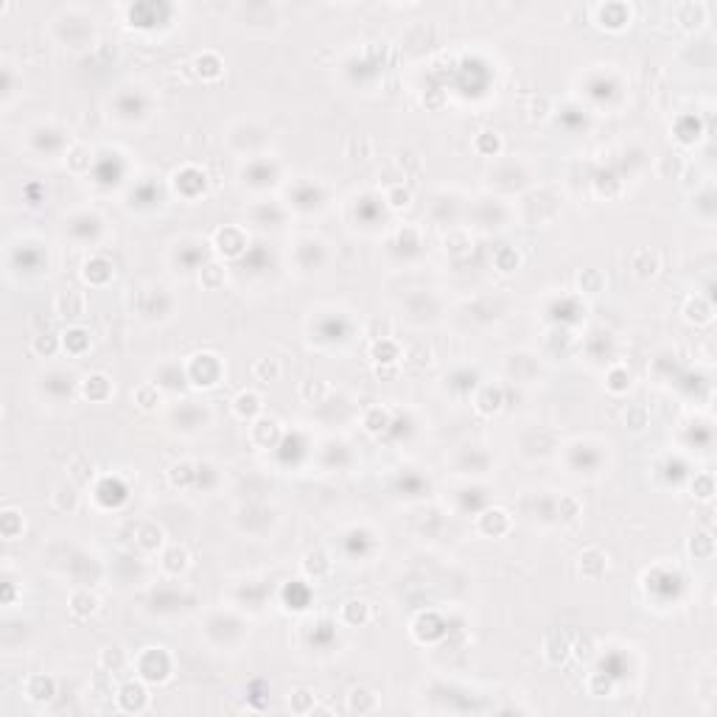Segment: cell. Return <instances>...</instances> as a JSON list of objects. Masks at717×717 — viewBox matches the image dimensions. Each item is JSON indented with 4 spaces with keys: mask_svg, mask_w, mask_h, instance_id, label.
Here are the masks:
<instances>
[{
    "mask_svg": "<svg viewBox=\"0 0 717 717\" xmlns=\"http://www.w3.org/2000/svg\"><path fill=\"white\" fill-rule=\"evenodd\" d=\"M185 376L193 387H216L224 376V361L216 354H196L185 367Z\"/></svg>",
    "mask_w": 717,
    "mask_h": 717,
    "instance_id": "1",
    "label": "cell"
},
{
    "mask_svg": "<svg viewBox=\"0 0 717 717\" xmlns=\"http://www.w3.org/2000/svg\"><path fill=\"white\" fill-rule=\"evenodd\" d=\"M163 653H166V647H143V653L132 662L143 681H166L171 675V659H166L163 664L157 662Z\"/></svg>",
    "mask_w": 717,
    "mask_h": 717,
    "instance_id": "2",
    "label": "cell"
},
{
    "mask_svg": "<svg viewBox=\"0 0 717 717\" xmlns=\"http://www.w3.org/2000/svg\"><path fill=\"white\" fill-rule=\"evenodd\" d=\"M672 17L684 31H703L709 23V6L706 3H675Z\"/></svg>",
    "mask_w": 717,
    "mask_h": 717,
    "instance_id": "3",
    "label": "cell"
},
{
    "mask_svg": "<svg viewBox=\"0 0 717 717\" xmlns=\"http://www.w3.org/2000/svg\"><path fill=\"white\" fill-rule=\"evenodd\" d=\"M53 312L59 314L62 319H82L87 314V294L79 289H62L53 297Z\"/></svg>",
    "mask_w": 717,
    "mask_h": 717,
    "instance_id": "4",
    "label": "cell"
},
{
    "mask_svg": "<svg viewBox=\"0 0 717 717\" xmlns=\"http://www.w3.org/2000/svg\"><path fill=\"white\" fill-rule=\"evenodd\" d=\"M588 11L597 14V23L608 31H622L630 26V6L625 3H605V6H591Z\"/></svg>",
    "mask_w": 717,
    "mask_h": 717,
    "instance_id": "5",
    "label": "cell"
},
{
    "mask_svg": "<svg viewBox=\"0 0 717 717\" xmlns=\"http://www.w3.org/2000/svg\"><path fill=\"white\" fill-rule=\"evenodd\" d=\"M608 569V555L600 549V546H588L578 555V575L583 580H600Z\"/></svg>",
    "mask_w": 717,
    "mask_h": 717,
    "instance_id": "6",
    "label": "cell"
},
{
    "mask_svg": "<svg viewBox=\"0 0 717 717\" xmlns=\"http://www.w3.org/2000/svg\"><path fill=\"white\" fill-rule=\"evenodd\" d=\"M280 423L275 420V418H255V420H250V443L258 448H275L277 446V440H280Z\"/></svg>",
    "mask_w": 717,
    "mask_h": 717,
    "instance_id": "7",
    "label": "cell"
},
{
    "mask_svg": "<svg viewBox=\"0 0 717 717\" xmlns=\"http://www.w3.org/2000/svg\"><path fill=\"white\" fill-rule=\"evenodd\" d=\"M627 267H630V272H633L639 280H650V277L659 275L662 258H659V253H653V250H647V247H636V250L630 253V258H627Z\"/></svg>",
    "mask_w": 717,
    "mask_h": 717,
    "instance_id": "8",
    "label": "cell"
},
{
    "mask_svg": "<svg viewBox=\"0 0 717 717\" xmlns=\"http://www.w3.org/2000/svg\"><path fill=\"white\" fill-rule=\"evenodd\" d=\"M510 527H513V519H510V513L501 510V507H491V510H485V513L477 519V530L488 538L504 536V533H510Z\"/></svg>",
    "mask_w": 717,
    "mask_h": 717,
    "instance_id": "9",
    "label": "cell"
},
{
    "mask_svg": "<svg viewBox=\"0 0 717 717\" xmlns=\"http://www.w3.org/2000/svg\"><path fill=\"white\" fill-rule=\"evenodd\" d=\"M543 659L549 662V664H555V667H561L569 656H572V639L563 633V630H555V633H549L546 639H543Z\"/></svg>",
    "mask_w": 717,
    "mask_h": 717,
    "instance_id": "10",
    "label": "cell"
},
{
    "mask_svg": "<svg viewBox=\"0 0 717 717\" xmlns=\"http://www.w3.org/2000/svg\"><path fill=\"white\" fill-rule=\"evenodd\" d=\"M118 706L124 712H143L149 706V692L140 681H127L118 689Z\"/></svg>",
    "mask_w": 717,
    "mask_h": 717,
    "instance_id": "11",
    "label": "cell"
},
{
    "mask_svg": "<svg viewBox=\"0 0 717 717\" xmlns=\"http://www.w3.org/2000/svg\"><path fill=\"white\" fill-rule=\"evenodd\" d=\"M233 412H235L241 420H255V418H261V412H264V398H261L255 390H241V393L233 398Z\"/></svg>",
    "mask_w": 717,
    "mask_h": 717,
    "instance_id": "12",
    "label": "cell"
},
{
    "mask_svg": "<svg viewBox=\"0 0 717 717\" xmlns=\"http://www.w3.org/2000/svg\"><path fill=\"white\" fill-rule=\"evenodd\" d=\"M51 504L59 510V513H76L79 504H82V496H79V485L73 482H59L53 493H51Z\"/></svg>",
    "mask_w": 717,
    "mask_h": 717,
    "instance_id": "13",
    "label": "cell"
},
{
    "mask_svg": "<svg viewBox=\"0 0 717 717\" xmlns=\"http://www.w3.org/2000/svg\"><path fill=\"white\" fill-rule=\"evenodd\" d=\"M134 546L146 555H154L157 549H163V530L154 521H143L134 530Z\"/></svg>",
    "mask_w": 717,
    "mask_h": 717,
    "instance_id": "14",
    "label": "cell"
},
{
    "mask_svg": "<svg viewBox=\"0 0 717 717\" xmlns=\"http://www.w3.org/2000/svg\"><path fill=\"white\" fill-rule=\"evenodd\" d=\"M188 566H191V555H188V549L185 546H169L166 552H163V558H160V569L166 572V575H171V578H179V575H185L188 572Z\"/></svg>",
    "mask_w": 717,
    "mask_h": 717,
    "instance_id": "15",
    "label": "cell"
},
{
    "mask_svg": "<svg viewBox=\"0 0 717 717\" xmlns=\"http://www.w3.org/2000/svg\"><path fill=\"white\" fill-rule=\"evenodd\" d=\"M56 695V681L51 675H31L26 681V698L31 703H48Z\"/></svg>",
    "mask_w": 717,
    "mask_h": 717,
    "instance_id": "16",
    "label": "cell"
},
{
    "mask_svg": "<svg viewBox=\"0 0 717 717\" xmlns=\"http://www.w3.org/2000/svg\"><path fill=\"white\" fill-rule=\"evenodd\" d=\"M68 608H70V614H73V617H79V620H85V617H92V614L98 611V594L82 585V588H76V591L70 594V600H68Z\"/></svg>",
    "mask_w": 717,
    "mask_h": 717,
    "instance_id": "17",
    "label": "cell"
},
{
    "mask_svg": "<svg viewBox=\"0 0 717 717\" xmlns=\"http://www.w3.org/2000/svg\"><path fill=\"white\" fill-rule=\"evenodd\" d=\"M712 317H715V309H712V303H709L703 294H695V297L686 300V306H684V319H686L689 325H709Z\"/></svg>",
    "mask_w": 717,
    "mask_h": 717,
    "instance_id": "18",
    "label": "cell"
},
{
    "mask_svg": "<svg viewBox=\"0 0 717 717\" xmlns=\"http://www.w3.org/2000/svg\"><path fill=\"white\" fill-rule=\"evenodd\" d=\"M378 709V695L373 692V689H367V686H354L351 692H348V712H354V715H370V712H376Z\"/></svg>",
    "mask_w": 717,
    "mask_h": 717,
    "instance_id": "19",
    "label": "cell"
},
{
    "mask_svg": "<svg viewBox=\"0 0 717 717\" xmlns=\"http://www.w3.org/2000/svg\"><path fill=\"white\" fill-rule=\"evenodd\" d=\"M193 73H196L199 79H205V82H213V79H219L224 73V62L213 53V51H205V53H199V56L193 59Z\"/></svg>",
    "mask_w": 717,
    "mask_h": 717,
    "instance_id": "20",
    "label": "cell"
},
{
    "mask_svg": "<svg viewBox=\"0 0 717 717\" xmlns=\"http://www.w3.org/2000/svg\"><path fill=\"white\" fill-rule=\"evenodd\" d=\"M339 620L351 627L367 625V622H370V602H364V600H348V602H342Z\"/></svg>",
    "mask_w": 717,
    "mask_h": 717,
    "instance_id": "21",
    "label": "cell"
},
{
    "mask_svg": "<svg viewBox=\"0 0 717 717\" xmlns=\"http://www.w3.org/2000/svg\"><path fill=\"white\" fill-rule=\"evenodd\" d=\"M110 393H112V384H110V378L104 373H92L82 384V395L90 398V401H107Z\"/></svg>",
    "mask_w": 717,
    "mask_h": 717,
    "instance_id": "22",
    "label": "cell"
},
{
    "mask_svg": "<svg viewBox=\"0 0 717 717\" xmlns=\"http://www.w3.org/2000/svg\"><path fill=\"white\" fill-rule=\"evenodd\" d=\"M92 471H95V465H92V460L85 457V454H76V457L68 462V479H70L73 485H87L90 479H92Z\"/></svg>",
    "mask_w": 717,
    "mask_h": 717,
    "instance_id": "23",
    "label": "cell"
},
{
    "mask_svg": "<svg viewBox=\"0 0 717 717\" xmlns=\"http://www.w3.org/2000/svg\"><path fill=\"white\" fill-rule=\"evenodd\" d=\"M92 163V152H90L85 143H73L65 154V166L73 171V174H85Z\"/></svg>",
    "mask_w": 717,
    "mask_h": 717,
    "instance_id": "24",
    "label": "cell"
},
{
    "mask_svg": "<svg viewBox=\"0 0 717 717\" xmlns=\"http://www.w3.org/2000/svg\"><path fill=\"white\" fill-rule=\"evenodd\" d=\"M361 423H364V429L370 435H381V432L390 429V409L387 406H370V409H364Z\"/></svg>",
    "mask_w": 717,
    "mask_h": 717,
    "instance_id": "25",
    "label": "cell"
},
{
    "mask_svg": "<svg viewBox=\"0 0 717 717\" xmlns=\"http://www.w3.org/2000/svg\"><path fill=\"white\" fill-rule=\"evenodd\" d=\"M684 169H686V163H684V157L681 154H662L659 160H656V174L662 179H678L684 174Z\"/></svg>",
    "mask_w": 717,
    "mask_h": 717,
    "instance_id": "26",
    "label": "cell"
},
{
    "mask_svg": "<svg viewBox=\"0 0 717 717\" xmlns=\"http://www.w3.org/2000/svg\"><path fill=\"white\" fill-rule=\"evenodd\" d=\"M62 348H65L68 354H73V356L85 354V351H87V348H90L87 331H85V328H79V325L68 328V331L62 334Z\"/></svg>",
    "mask_w": 717,
    "mask_h": 717,
    "instance_id": "27",
    "label": "cell"
},
{
    "mask_svg": "<svg viewBox=\"0 0 717 717\" xmlns=\"http://www.w3.org/2000/svg\"><path fill=\"white\" fill-rule=\"evenodd\" d=\"M364 336L370 342H381V339H393V319L390 317H370L364 322Z\"/></svg>",
    "mask_w": 717,
    "mask_h": 717,
    "instance_id": "28",
    "label": "cell"
},
{
    "mask_svg": "<svg viewBox=\"0 0 717 717\" xmlns=\"http://www.w3.org/2000/svg\"><path fill=\"white\" fill-rule=\"evenodd\" d=\"M474 409L479 412V415H493V412H499L501 409V390L499 387H482V393L477 395V401H474Z\"/></svg>",
    "mask_w": 717,
    "mask_h": 717,
    "instance_id": "29",
    "label": "cell"
},
{
    "mask_svg": "<svg viewBox=\"0 0 717 717\" xmlns=\"http://www.w3.org/2000/svg\"><path fill=\"white\" fill-rule=\"evenodd\" d=\"M303 572L314 578V580H319V578H325L328 572H331V561H328V555L325 552H309L306 558H303Z\"/></svg>",
    "mask_w": 717,
    "mask_h": 717,
    "instance_id": "30",
    "label": "cell"
},
{
    "mask_svg": "<svg viewBox=\"0 0 717 717\" xmlns=\"http://www.w3.org/2000/svg\"><path fill=\"white\" fill-rule=\"evenodd\" d=\"M98 664H101V670L107 672H121L127 667V656H124V650L118 644H110V647H104L98 653Z\"/></svg>",
    "mask_w": 717,
    "mask_h": 717,
    "instance_id": "31",
    "label": "cell"
},
{
    "mask_svg": "<svg viewBox=\"0 0 717 717\" xmlns=\"http://www.w3.org/2000/svg\"><path fill=\"white\" fill-rule=\"evenodd\" d=\"M163 401V393L157 390V384H140L137 390H134V403L143 409V412H152V409H157Z\"/></svg>",
    "mask_w": 717,
    "mask_h": 717,
    "instance_id": "32",
    "label": "cell"
},
{
    "mask_svg": "<svg viewBox=\"0 0 717 717\" xmlns=\"http://www.w3.org/2000/svg\"><path fill=\"white\" fill-rule=\"evenodd\" d=\"M471 247H474V238H471L465 230H454V233H448L446 235V253L448 255H454V258L468 255Z\"/></svg>",
    "mask_w": 717,
    "mask_h": 717,
    "instance_id": "33",
    "label": "cell"
},
{
    "mask_svg": "<svg viewBox=\"0 0 717 717\" xmlns=\"http://www.w3.org/2000/svg\"><path fill=\"white\" fill-rule=\"evenodd\" d=\"M370 356L381 364H398V356H401V348L393 342V339H381V342H373L370 345Z\"/></svg>",
    "mask_w": 717,
    "mask_h": 717,
    "instance_id": "34",
    "label": "cell"
},
{
    "mask_svg": "<svg viewBox=\"0 0 717 717\" xmlns=\"http://www.w3.org/2000/svg\"><path fill=\"white\" fill-rule=\"evenodd\" d=\"M283 376V367L277 358H258L253 364V378L255 381H277Z\"/></svg>",
    "mask_w": 717,
    "mask_h": 717,
    "instance_id": "35",
    "label": "cell"
},
{
    "mask_svg": "<svg viewBox=\"0 0 717 717\" xmlns=\"http://www.w3.org/2000/svg\"><path fill=\"white\" fill-rule=\"evenodd\" d=\"M0 530H3V538H6V541H14V538L26 530V521H23V516H20L17 510L9 507V510H3V516H0Z\"/></svg>",
    "mask_w": 717,
    "mask_h": 717,
    "instance_id": "36",
    "label": "cell"
},
{
    "mask_svg": "<svg viewBox=\"0 0 717 717\" xmlns=\"http://www.w3.org/2000/svg\"><path fill=\"white\" fill-rule=\"evenodd\" d=\"M401 356H403V361L406 364H415V367H426V364H432V358H435V354H432V348L426 345V342H412L406 351H401Z\"/></svg>",
    "mask_w": 717,
    "mask_h": 717,
    "instance_id": "37",
    "label": "cell"
},
{
    "mask_svg": "<svg viewBox=\"0 0 717 717\" xmlns=\"http://www.w3.org/2000/svg\"><path fill=\"white\" fill-rule=\"evenodd\" d=\"M384 199H387V205H390L393 211H406V208L412 205V191L403 188V182H395V185L384 188Z\"/></svg>",
    "mask_w": 717,
    "mask_h": 717,
    "instance_id": "38",
    "label": "cell"
},
{
    "mask_svg": "<svg viewBox=\"0 0 717 717\" xmlns=\"http://www.w3.org/2000/svg\"><path fill=\"white\" fill-rule=\"evenodd\" d=\"M297 395L306 403H322L325 401V395H328V384L319 381V378H309V381H303V384L297 387Z\"/></svg>",
    "mask_w": 717,
    "mask_h": 717,
    "instance_id": "39",
    "label": "cell"
},
{
    "mask_svg": "<svg viewBox=\"0 0 717 717\" xmlns=\"http://www.w3.org/2000/svg\"><path fill=\"white\" fill-rule=\"evenodd\" d=\"M62 348V339L56 336V334H48V331H43V334H37L34 339H31V351L34 354H40V356H45V358H51L56 351Z\"/></svg>",
    "mask_w": 717,
    "mask_h": 717,
    "instance_id": "40",
    "label": "cell"
},
{
    "mask_svg": "<svg viewBox=\"0 0 717 717\" xmlns=\"http://www.w3.org/2000/svg\"><path fill=\"white\" fill-rule=\"evenodd\" d=\"M169 479H171L174 488H191L193 479H196V471H193L191 462H174L171 471H169Z\"/></svg>",
    "mask_w": 717,
    "mask_h": 717,
    "instance_id": "41",
    "label": "cell"
},
{
    "mask_svg": "<svg viewBox=\"0 0 717 717\" xmlns=\"http://www.w3.org/2000/svg\"><path fill=\"white\" fill-rule=\"evenodd\" d=\"M689 552H692L695 558H701V561H709V558L715 555V538H712V533H698V536H692V541H689Z\"/></svg>",
    "mask_w": 717,
    "mask_h": 717,
    "instance_id": "42",
    "label": "cell"
},
{
    "mask_svg": "<svg viewBox=\"0 0 717 717\" xmlns=\"http://www.w3.org/2000/svg\"><path fill=\"white\" fill-rule=\"evenodd\" d=\"M314 703H317V698H314V692L312 689H294L292 692V698H289V706H292V712L294 715H309V712H314Z\"/></svg>",
    "mask_w": 717,
    "mask_h": 717,
    "instance_id": "43",
    "label": "cell"
},
{
    "mask_svg": "<svg viewBox=\"0 0 717 717\" xmlns=\"http://www.w3.org/2000/svg\"><path fill=\"white\" fill-rule=\"evenodd\" d=\"M605 387L611 390V393H625L627 387H630V373H627V367L622 364H614L611 370H608V376H605Z\"/></svg>",
    "mask_w": 717,
    "mask_h": 717,
    "instance_id": "44",
    "label": "cell"
},
{
    "mask_svg": "<svg viewBox=\"0 0 717 717\" xmlns=\"http://www.w3.org/2000/svg\"><path fill=\"white\" fill-rule=\"evenodd\" d=\"M224 277H227V275H224V267H222V264H216V261L205 264V267H202V272H199V283H202L205 289H211V292L222 286Z\"/></svg>",
    "mask_w": 717,
    "mask_h": 717,
    "instance_id": "45",
    "label": "cell"
},
{
    "mask_svg": "<svg viewBox=\"0 0 717 717\" xmlns=\"http://www.w3.org/2000/svg\"><path fill=\"white\" fill-rule=\"evenodd\" d=\"M647 426H650V415H647V409H644V406H639V403L627 406L625 429H630V432H644Z\"/></svg>",
    "mask_w": 717,
    "mask_h": 717,
    "instance_id": "46",
    "label": "cell"
},
{
    "mask_svg": "<svg viewBox=\"0 0 717 717\" xmlns=\"http://www.w3.org/2000/svg\"><path fill=\"white\" fill-rule=\"evenodd\" d=\"M558 516L563 519V521H578L583 516V504L578 496H572V493H566V496H561V501H558Z\"/></svg>",
    "mask_w": 717,
    "mask_h": 717,
    "instance_id": "47",
    "label": "cell"
},
{
    "mask_svg": "<svg viewBox=\"0 0 717 717\" xmlns=\"http://www.w3.org/2000/svg\"><path fill=\"white\" fill-rule=\"evenodd\" d=\"M602 283H605V277H602V272H597V269H585V272H580V277H578V286H580V292H585V294L602 292Z\"/></svg>",
    "mask_w": 717,
    "mask_h": 717,
    "instance_id": "48",
    "label": "cell"
},
{
    "mask_svg": "<svg viewBox=\"0 0 717 717\" xmlns=\"http://www.w3.org/2000/svg\"><path fill=\"white\" fill-rule=\"evenodd\" d=\"M692 496L701 499V501H712V496H715L712 474H695V479H692Z\"/></svg>",
    "mask_w": 717,
    "mask_h": 717,
    "instance_id": "49",
    "label": "cell"
},
{
    "mask_svg": "<svg viewBox=\"0 0 717 717\" xmlns=\"http://www.w3.org/2000/svg\"><path fill=\"white\" fill-rule=\"evenodd\" d=\"M521 264V255L516 253V250H510V247H501L499 253H496V267L501 269L504 275H510V272H516Z\"/></svg>",
    "mask_w": 717,
    "mask_h": 717,
    "instance_id": "50",
    "label": "cell"
},
{
    "mask_svg": "<svg viewBox=\"0 0 717 717\" xmlns=\"http://www.w3.org/2000/svg\"><path fill=\"white\" fill-rule=\"evenodd\" d=\"M345 154H348L351 160H367V157L373 154V143H370L367 137H354V140H348Z\"/></svg>",
    "mask_w": 717,
    "mask_h": 717,
    "instance_id": "51",
    "label": "cell"
},
{
    "mask_svg": "<svg viewBox=\"0 0 717 717\" xmlns=\"http://www.w3.org/2000/svg\"><path fill=\"white\" fill-rule=\"evenodd\" d=\"M572 656L578 659V662H588L591 656H594V639L591 636H578L575 642H572Z\"/></svg>",
    "mask_w": 717,
    "mask_h": 717,
    "instance_id": "52",
    "label": "cell"
},
{
    "mask_svg": "<svg viewBox=\"0 0 717 717\" xmlns=\"http://www.w3.org/2000/svg\"><path fill=\"white\" fill-rule=\"evenodd\" d=\"M611 692V681L605 678V675H588V695H594V698H605Z\"/></svg>",
    "mask_w": 717,
    "mask_h": 717,
    "instance_id": "53",
    "label": "cell"
},
{
    "mask_svg": "<svg viewBox=\"0 0 717 717\" xmlns=\"http://www.w3.org/2000/svg\"><path fill=\"white\" fill-rule=\"evenodd\" d=\"M398 373H401L398 364H378V367H376V376H378V378H398Z\"/></svg>",
    "mask_w": 717,
    "mask_h": 717,
    "instance_id": "54",
    "label": "cell"
}]
</instances>
